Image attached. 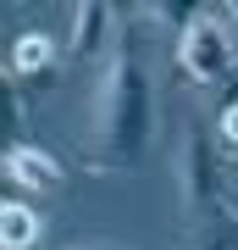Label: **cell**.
<instances>
[{"label": "cell", "instance_id": "30bf717a", "mask_svg": "<svg viewBox=\"0 0 238 250\" xmlns=\"http://www.w3.org/2000/svg\"><path fill=\"white\" fill-rule=\"evenodd\" d=\"M0 200H17V195H11V178H6V167H0Z\"/></svg>", "mask_w": 238, "mask_h": 250}, {"label": "cell", "instance_id": "5b68a950", "mask_svg": "<svg viewBox=\"0 0 238 250\" xmlns=\"http://www.w3.org/2000/svg\"><path fill=\"white\" fill-rule=\"evenodd\" d=\"M111 28H116V17H111L106 6H78L67 56H72V62H89V56H100V50H106V39H111Z\"/></svg>", "mask_w": 238, "mask_h": 250}, {"label": "cell", "instance_id": "ba28073f", "mask_svg": "<svg viewBox=\"0 0 238 250\" xmlns=\"http://www.w3.org/2000/svg\"><path fill=\"white\" fill-rule=\"evenodd\" d=\"M205 250H238V223H221V228H205Z\"/></svg>", "mask_w": 238, "mask_h": 250}, {"label": "cell", "instance_id": "277c9868", "mask_svg": "<svg viewBox=\"0 0 238 250\" xmlns=\"http://www.w3.org/2000/svg\"><path fill=\"white\" fill-rule=\"evenodd\" d=\"M6 178H17L22 189H34V195H55V189L67 184V167L50 150H39V145H17V150L6 156Z\"/></svg>", "mask_w": 238, "mask_h": 250}, {"label": "cell", "instance_id": "7a4b0ae2", "mask_svg": "<svg viewBox=\"0 0 238 250\" xmlns=\"http://www.w3.org/2000/svg\"><path fill=\"white\" fill-rule=\"evenodd\" d=\"M177 67L194 83H221L238 67V34L227 28L221 11H194L188 28L177 34Z\"/></svg>", "mask_w": 238, "mask_h": 250}, {"label": "cell", "instance_id": "9c48e42d", "mask_svg": "<svg viewBox=\"0 0 238 250\" xmlns=\"http://www.w3.org/2000/svg\"><path fill=\"white\" fill-rule=\"evenodd\" d=\"M221 139H227L233 150H238V100H233L227 111H221Z\"/></svg>", "mask_w": 238, "mask_h": 250}, {"label": "cell", "instance_id": "6da1fadb", "mask_svg": "<svg viewBox=\"0 0 238 250\" xmlns=\"http://www.w3.org/2000/svg\"><path fill=\"white\" fill-rule=\"evenodd\" d=\"M116 56L100 78V123H94V161L100 167H139L150 150V123H155V78L144 62V17H116Z\"/></svg>", "mask_w": 238, "mask_h": 250}, {"label": "cell", "instance_id": "8992f818", "mask_svg": "<svg viewBox=\"0 0 238 250\" xmlns=\"http://www.w3.org/2000/svg\"><path fill=\"white\" fill-rule=\"evenodd\" d=\"M55 67V39L50 34H17L11 45V62H6V78H34V72Z\"/></svg>", "mask_w": 238, "mask_h": 250}, {"label": "cell", "instance_id": "52a82bcc", "mask_svg": "<svg viewBox=\"0 0 238 250\" xmlns=\"http://www.w3.org/2000/svg\"><path fill=\"white\" fill-rule=\"evenodd\" d=\"M39 239V217L22 200H0V250H34Z\"/></svg>", "mask_w": 238, "mask_h": 250}, {"label": "cell", "instance_id": "3957f363", "mask_svg": "<svg viewBox=\"0 0 238 250\" xmlns=\"http://www.w3.org/2000/svg\"><path fill=\"white\" fill-rule=\"evenodd\" d=\"M183 211L188 223H211L221 211V161L200 123L188 128V145H183Z\"/></svg>", "mask_w": 238, "mask_h": 250}]
</instances>
